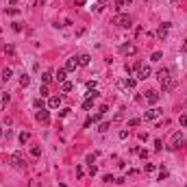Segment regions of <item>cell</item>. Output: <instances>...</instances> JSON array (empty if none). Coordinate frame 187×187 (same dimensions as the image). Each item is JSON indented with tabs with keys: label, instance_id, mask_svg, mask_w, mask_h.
Instances as JSON below:
<instances>
[{
	"label": "cell",
	"instance_id": "1",
	"mask_svg": "<svg viewBox=\"0 0 187 187\" xmlns=\"http://www.w3.org/2000/svg\"><path fill=\"white\" fill-rule=\"evenodd\" d=\"M113 24H115V26H120V29H130V26H133V20H130V15L120 13V15H115Z\"/></svg>",
	"mask_w": 187,
	"mask_h": 187
},
{
	"label": "cell",
	"instance_id": "2",
	"mask_svg": "<svg viewBox=\"0 0 187 187\" xmlns=\"http://www.w3.org/2000/svg\"><path fill=\"white\" fill-rule=\"evenodd\" d=\"M120 52L126 54V57H133V54H137V46L135 44H122L120 46Z\"/></svg>",
	"mask_w": 187,
	"mask_h": 187
},
{
	"label": "cell",
	"instance_id": "3",
	"mask_svg": "<svg viewBox=\"0 0 187 187\" xmlns=\"http://www.w3.org/2000/svg\"><path fill=\"white\" fill-rule=\"evenodd\" d=\"M11 165L13 167H24V155L22 152H13L11 155Z\"/></svg>",
	"mask_w": 187,
	"mask_h": 187
},
{
	"label": "cell",
	"instance_id": "4",
	"mask_svg": "<svg viewBox=\"0 0 187 187\" xmlns=\"http://www.w3.org/2000/svg\"><path fill=\"white\" fill-rule=\"evenodd\" d=\"M167 31H170V22H163L161 26H159V29H157V39H165V37H167Z\"/></svg>",
	"mask_w": 187,
	"mask_h": 187
},
{
	"label": "cell",
	"instance_id": "5",
	"mask_svg": "<svg viewBox=\"0 0 187 187\" xmlns=\"http://www.w3.org/2000/svg\"><path fill=\"white\" fill-rule=\"evenodd\" d=\"M174 87H176V81H174L172 76L165 78V81H161V91H163V94H165V91H172Z\"/></svg>",
	"mask_w": 187,
	"mask_h": 187
},
{
	"label": "cell",
	"instance_id": "6",
	"mask_svg": "<svg viewBox=\"0 0 187 187\" xmlns=\"http://www.w3.org/2000/svg\"><path fill=\"white\" fill-rule=\"evenodd\" d=\"M150 74H152V70L148 68V65H142V68L137 70V81H146L148 76H150Z\"/></svg>",
	"mask_w": 187,
	"mask_h": 187
},
{
	"label": "cell",
	"instance_id": "7",
	"mask_svg": "<svg viewBox=\"0 0 187 187\" xmlns=\"http://www.w3.org/2000/svg\"><path fill=\"white\" fill-rule=\"evenodd\" d=\"M161 113H163V111L159 109V107H152V109H148V111H146V115H144V118H146V120H157Z\"/></svg>",
	"mask_w": 187,
	"mask_h": 187
},
{
	"label": "cell",
	"instance_id": "8",
	"mask_svg": "<svg viewBox=\"0 0 187 187\" xmlns=\"http://www.w3.org/2000/svg\"><path fill=\"white\" fill-rule=\"evenodd\" d=\"M37 122H44V124H48L50 122V113H48V111H46V109H41V111H37Z\"/></svg>",
	"mask_w": 187,
	"mask_h": 187
},
{
	"label": "cell",
	"instance_id": "9",
	"mask_svg": "<svg viewBox=\"0 0 187 187\" xmlns=\"http://www.w3.org/2000/svg\"><path fill=\"white\" fill-rule=\"evenodd\" d=\"M76 68H78V57H70L68 63H65V70H68V72H74Z\"/></svg>",
	"mask_w": 187,
	"mask_h": 187
},
{
	"label": "cell",
	"instance_id": "10",
	"mask_svg": "<svg viewBox=\"0 0 187 187\" xmlns=\"http://www.w3.org/2000/svg\"><path fill=\"white\" fill-rule=\"evenodd\" d=\"M65 76H68V70L65 68H59L57 72H54V81L57 83H65Z\"/></svg>",
	"mask_w": 187,
	"mask_h": 187
},
{
	"label": "cell",
	"instance_id": "11",
	"mask_svg": "<svg viewBox=\"0 0 187 187\" xmlns=\"http://www.w3.org/2000/svg\"><path fill=\"white\" fill-rule=\"evenodd\" d=\"M146 102L155 107L157 102H159V94H157V91H148V94H146Z\"/></svg>",
	"mask_w": 187,
	"mask_h": 187
},
{
	"label": "cell",
	"instance_id": "12",
	"mask_svg": "<svg viewBox=\"0 0 187 187\" xmlns=\"http://www.w3.org/2000/svg\"><path fill=\"white\" fill-rule=\"evenodd\" d=\"M48 107L50 109H59L61 107V96H50L48 98Z\"/></svg>",
	"mask_w": 187,
	"mask_h": 187
},
{
	"label": "cell",
	"instance_id": "13",
	"mask_svg": "<svg viewBox=\"0 0 187 187\" xmlns=\"http://www.w3.org/2000/svg\"><path fill=\"white\" fill-rule=\"evenodd\" d=\"M157 76H159V81H165V78H170V68H161L157 72Z\"/></svg>",
	"mask_w": 187,
	"mask_h": 187
},
{
	"label": "cell",
	"instance_id": "14",
	"mask_svg": "<svg viewBox=\"0 0 187 187\" xmlns=\"http://www.w3.org/2000/svg\"><path fill=\"white\" fill-rule=\"evenodd\" d=\"M89 63H91V57H89V54H81V57H78V65L85 68V65H89Z\"/></svg>",
	"mask_w": 187,
	"mask_h": 187
},
{
	"label": "cell",
	"instance_id": "15",
	"mask_svg": "<svg viewBox=\"0 0 187 187\" xmlns=\"http://www.w3.org/2000/svg\"><path fill=\"white\" fill-rule=\"evenodd\" d=\"M52 78H54V74H52V72H44V74H41V83H44V85H48Z\"/></svg>",
	"mask_w": 187,
	"mask_h": 187
},
{
	"label": "cell",
	"instance_id": "16",
	"mask_svg": "<svg viewBox=\"0 0 187 187\" xmlns=\"http://www.w3.org/2000/svg\"><path fill=\"white\" fill-rule=\"evenodd\" d=\"M11 76H13V70H11V68H5V70H2V81L7 83Z\"/></svg>",
	"mask_w": 187,
	"mask_h": 187
},
{
	"label": "cell",
	"instance_id": "17",
	"mask_svg": "<svg viewBox=\"0 0 187 187\" xmlns=\"http://www.w3.org/2000/svg\"><path fill=\"white\" fill-rule=\"evenodd\" d=\"M29 83H31V76H29V74H22V76H20V85L29 87Z\"/></svg>",
	"mask_w": 187,
	"mask_h": 187
},
{
	"label": "cell",
	"instance_id": "18",
	"mask_svg": "<svg viewBox=\"0 0 187 187\" xmlns=\"http://www.w3.org/2000/svg\"><path fill=\"white\" fill-rule=\"evenodd\" d=\"M122 85H124V87H128V89H133V87L137 85V78H126V81L122 83Z\"/></svg>",
	"mask_w": 187,
	"mask_h": 187
},
{
	"label": "cell",
	"instance_id": "19",
	"mask_svg": "<svg viewBox=\"0 0 187 187\" xmlns=\"http://www.w3.org/2000/svg\"><path fill=\"white\" fill-rule=\"evenodd\" d=\"M72 87H74V85H72L70 81H65V83H61V89H63V91H72Z\"/></svg>",
	"mask_w": 187,
	"mask_h": 187
},
{
	"label": "cell",
	"instance_id": "20",
	"mask_svg": "<svg viewBox=\"0 0 187 187\" xmlns=\"http://www.w3.org/2000/svg\"><path fill=\"white\" fill-rule=\"evenodd\" d=\"M31 155H33V157H41V148H39V146H33V148H31Z\"/></svg>",
	"mask_w": 187,
	"mask_h": 187
},
{
	"label": "cell",
	"instance_id": "21",
	"mask_svg": "<svg viewBox=\"0 0 187 187\" xmlns=\"http://www.w3.org/2000/svg\"><path fill=\"white\" fill-rule=\"evenodd\" d=\"M161 59H163V52H152V57H150V61H155V63L161 61Z\"/></svg>",
	"mask_w": 187,
	"mask_h": 187
},
{
	"label": "cell",
	"instance_id": "22",
	"mask_svg": "<svg viewBox=\"0 0 187 187\" xmlns=\"http://www.w3.org/2000/svg\"><path fill=\"white\" fill-rule=\"evenodd\" d=\"M91 107H94V98L89 96V98H87L85 102H83V109H91Z\"/></svg>",
	"mask_w": 187,
	"mask_h": 187
},
{
	"label": "cell",
	"instance_id": "23",
	"mask_svg": "<svg viewBox=\"0 0 187 187\" xmlns=\"http://www.w3.org/2000/svg\"><path fill=\"white\" fill-rule=\"evenodd\" d=\"M29 139H31V135H29V133H20V144H22V146L29 142Z\"/></svg>",
	"mask_w": 187,
	"mask_h": 187
},
{
	"label": "cell",
	"instance_id": "24",
	"mask_svg": "<svg viewBox=\"0 0 187 187\" xmlns=\"http://www.w3.org/2000/svg\"><path fill=\"white\" fill-rule=\"evenodd\" d=\"M5 54H9V57H13V54H15V48H13V46H5Z\"/></svg>",
	"mask_w": 187,
	"mask_h": 187
},
{
	"label": "cell",
	"instance_id": "25",
	"mask_svg": "<svg viewBox=\"0 0 187 187\" xmlns=\"http://www.w3.org/2000/svg\"><path fill=\"white\" fill-rule=\"evenodd\" d=\"M9 102H11V96H9V94H2V102H0V105H2V107H7Z\"/></svg>",
	"mask_w": 187,
	"mask_h": 187
},
{
	"label": "cell",
	"instance_id": "26",
	"mask_svg": "<svg viewBox=\"0 0 187 187\" xmlns=\"http://www.w3.org/2000/svg\"><path fill=\"white\" fill-rule=\"evenodd\" d=\"M124 0H115V11H122V9H124Z\"/></svg>",
	"mask_w": 187,
	"mask_h": 187
},
{
	"label": "cell",
	"instance_id": "27",
	"mask_svg": "<svg viewBox=\"0 0 187 187\" xmlns=\"http://www.w3.org/2000/svg\"><path fill=\"white\" fill-rule=\"evenodd\" d=\"M39 94H41V98L48 96V94H50V91H48V85H41V87H39Z\"/></svg>",
	"mask_w": 187,
	"mask_h": 187
},
{
	"label": "cell",
	"instance_id": "28",
	"mask_svg": "<svg viewBox=\"0 0 187 187\" xmlns=\"http://www.w3.org/2000/svg\"><path fill=\"white\" fill-rule=\"evenodd\" d=\"M98 130H100V133H107V130H109V122H102V124L98 126Z\"/></svg>",
	"mask_w": 187,
	"mask_h": 187
},
{
	"label": "cell",
	"instance_id": "29",
	"mask_svg": "<svg viewBox=\"0 0 187 187\" xmlns=\"http://www.w3.org/2000/svg\"><path fill=\"white\" fill-rule=\"evenodd\" d=\"M155 170H157V165H155V163H146V172H148V174L155 172Z\"/></svg>",
	"mask_w": 187,
	"mask_h": 187
},
{
	"label": "cell",
	"instance_id": "30",
	"mask_svg": "<svg viewBox=\"0 0 187 187\" xmlns=\"http://www.w3.org/2000/svg\"><path fill=\"white\" fill-rule=\"evenodd\" d=\"M128 126H133V128L139 126V120H137V118H130V120H128Z\"/></svg>",
	"mask_w": 187,
	"mask_h": 187
},
{
	"label": "cell",
	"instance_id": "31",
	"mask_svg": "<svg viewBox=\"0 0 187 187\" xmlns=\"http://www.w3.org/2000/svg\"><path fill=\"white\" fill-rule=\"evenodd\" d=\"M7 13H9V15H17V13H20V9H15V7H11V9H7Z\"/></svg>",
	"mask_w": 187,
	"mask_h": 187
},
{
	"label": "cell",
	"instance_id": "32",
	"mask_svg": "<svg viewBox=\"0 0 187 187\" xmlns=\"http://www.w3.org/2000/svg\"><path fill=\"white\" fill-rule=\"evenodd\" d=\"M179 124H181L183 128L187 126V115H181V118H179Z\"/></svg>",
	"mask_w": 187,
	"mask_h": 187
},
{
	"label": "cell",
	"instance_id": "33",
	"mask_svg": "<svg viewBox=\"0 0 187 187\" xmlns=\"http://www.w3.org/2000/svg\"><path fill=\"white\" fill-rule=\"evenodd\" d=\"M33 105H35L37 109H44V100H41V98H37V100L33 102Z\"/></svg>",
	"mask_w": 187,
	"mask_h": 187
},
{
	"label": "cell",
	"instance_id": "34",
	"mask_svg": "<svg viewBox=\"0 0 187 187\" xmlns=\"http://www.w3.org/2000/svg\"><path fill=\"white\" fill-rule=\"evenodd\" d=\"M155 148H157V150H161V148H163V142H161V139H155Z\"/></svg>",
	"mask_w": 187,
	"mask_h": 187
},
{
	"label": "cell",
	"instance_id": "35",
	"mask_svg": "<svg viewBox=\"0 0 187 187\" xmlns=\"http://www.w3.org/2000/svg\"><path fill=\"white\" fill-rule=\"evenodd\" d=\"M118 137H120V139H126V137H128V130H120Z\"/></svg>",
	"mask_w": 187,
	"mask_h": 187
},
{
	"label": "cell",
	"instance_id": "36",
	"mask_svg": "<svg viewBox=\"0 0 187 187\" xmlns=\"http://www.w3.org/2000/svg\"><path fill=\"white\" fill-rule=\"evenodd\" d=\"M94 161H96V152H94V155H87V163H94Z\"/></svg>",
	"mask_w": 187,
	"mask_h": 187
},
{
	"label": "cell",
	"instance_id": "37",
	"mask_svg": "<svg viewBox=\"0 0 187 187\" xmlns=\"http://www.w3.org/2000/svg\"><path fill=\"white\" fill-rule=\"evenodd\" d=\"M163 179H167V170H161V174H159V181H163Z\"/></svg>",
	"mask_w": 187,
	"mask_h": 187
},
{
	"label": "cell",
	"instance_id": "38",
	"mask_svg": "<svg viewBox=\"0 0 187 187\" xmlns=\"http://www.w3.org/2000/svg\"><path fill=\"white\" fill-rule=\"evenodd\" d=\"M44 2H46V0H33V5H35V7H44Z\"/></svg>",
	"mask_w": 187,
	"mask_h": 187
},
{
	"label": "cell",
	"instance_id": "39",
	"mask_svg": "<svg viewBox=\"0 0 187 187\" xmlns=\"http://www.w3.org/2000/svg\"><path fill=\"white\" fill-rule=\"evenodd\" d=\"M13 31H17V33H20V31H22V24H17V22H13Z\"/></svg>",
	"mask_w": 187,
	"mask_h": 187
},
{
	"label": "cell",
	"instance_id": "40",
	"mask_svg": "<svg viewBox=\"0 0 187 187\" xmlns=\"http://www.w3.org/2000/svg\"><path fill=\"white\" fill-rule=\"evenodd\" d=\"M98 111H100V113H102V115H105V113H107V111H109V107H107V105H102V107H100Z\"/></svg>",
	"mask_w": 187,
	"mask_h": 187
},
{
	"label": "cell",
	"instance_id": "41",
	"mask_svg": "<svg viewBox=\"0 0 187 187\" xmlns=\"http://www.w3.org/2000/svg\"><path fill=\"white\" fill-rule=\"evenodd\" d=\"M87 89H89V91H91V89H96V83L89 81V83H87Z\"/></svg>",
	"mask_w": 187,
	"mask_h": 187
},
{
	"label": "cell",
	"instance_id": "42",
	"mask_svg": "<svg viewBox=\"0 0 187 187\" xmlns=\"http://www.w3.org/2000/svg\"><path fill=\"white\" fill-rule=\"evenodd\" d=\"M139 157H142V159H148V150H139Z\"/></svg>",
	"mask_w": 187,
	"mask_h": 187
},
{
	"label": "cell",
	"instance_id": "43",
	"mask_svg": "<svg viewBox=\"0 0 187 187\" xmlns=\"http://www.w3.org/2000/svg\"><path fill=\"white\" fill-rule=\"evenodd\" d=\"M183 52H187V39H185V44H183V48H181Z\"/></svg>",
	"mask_w": 187,
	"mask_h": 187
},
{
	"label": "cell",
	"instance_id": "44",
	"mask_svg": "<svg viewBox=\"0 0 187 187\" xmlns=\"http://www.w3.org/2000/svg\"><path fill=\"white\" fill-rule=\"evenodd\" d=\"M107 2H109V0H100V2H98V5L102 7V5H107Z\"/></svg>",
	"mask_w": 187,
	"mask_h": 187
},
{
	"label": "cell",
	"instance_id": "45",
	"mask_svg": "<svg viewBox=\"0 0 187 187\" xmlns=\"http://www.w3.org/2000/svg\"><path fill=\"white\" fill-rule=\"evenodd\" d=\"M2 135H5V130H2V126H0V137H2Z\"/></svg>",
	"mask_w": 187,
	"mask_h": 187
},
{
	"label": "cell",
	"instance_id": "46",
	"mask_svg": "<svg viewBox=\"0 0 187 187\" xmlns=\"http://www.w3.org/2000/svg\"><path fill=\"white\" fill-rule=\"evenodd\" d=\"M124 2H133V0H124Z\"/></svg>",
	"mask_w": 187,
	"mask_h": 187
},
{
	"label": "cell",
	"instance_id": "47",
	"mask_svg": "<svg viewBox=\"0 0 187 187\" xmlns=\"http://www.w3.org/2000/svg\"><path fill=\"white\" fill-rule=\"evenodd\" d=\"M172 2H176V0H172Z\"/></svg>",
	"mask_w": 187,
	"mask_h": 187
},
{
	"label": "cell",
	"instance_id": "48",
	"mask_svg": "<svg viewBox=\"0 0 187 187\" xmlns=\"http://www.w3.org/2000/svg\"><path fill=\"white\" fill-rule=\"evenodd\" d=\"M0 107H2V105H0Z\"/></svg>",
	"mask_w": 187,
	"mask_h": 187
}]
</instances>
